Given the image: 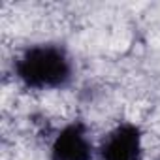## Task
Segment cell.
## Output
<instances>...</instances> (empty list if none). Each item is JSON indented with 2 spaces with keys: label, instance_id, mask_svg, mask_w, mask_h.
Segmentation results:
<instances>
[{
  "label": "cell",
  "instance_id": "cell-2",
  "mask_svg": "<svg viewBox=\"0 0 160 160\" xmlns=\"http://www.w3.org/2000/svg\"><path fill=\"white\" fill-rule=\"evenodd\" d=\"M141 128L134 122L117 124L100 143L102 160H141Z\"/></svg>",
  "mask_w": 160,
  "mask_h": 160
},
{
  "label": "cell",
  "instance_id": "cell-1",
  "mask_svg": "<svg viewBox=\"0 0 160 160\" xmlns=\"http://www.w3.org/2000/svg\"><path fill=\"white\" fill-rule=\"evenodd\" d=\"M13 70L19 81L34 91L62 89L73 75L70 55L57 43H36L27 47L15 60Z\"/></svg>",
  "mask_w": 160,
  "mask_h": 160
},
{
  "label": "cell",
  "instance_id": "cell-3",
  "mask_svg": "<svg viewBox=\"0 0 160 160\" xmlns=\"http://www.w3.org/2000/svg\"><path fill=\"white\" fill-rule=\"evenodd\" d=\"M49 160H92V143L83 122L66 124L53 139Z\"/></svg>",
  "mask_w": 160,
  "mask_h": 160
},
{
  "label": "cell",
  "instance_id": "cell-4",
  "mask_svg": "<svg viewBox=\"0 0 160 160\" xmlns=\"http://www.w3.org/2000/svg\"><path fill=\"white\" fill-rule=\"evenodd\" d=\"M158 160H160V158H158Z\"/></svg>",
  "mask_w": 160,
  "mask_h": 160
}]
</instances>
